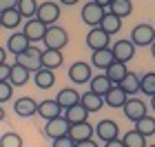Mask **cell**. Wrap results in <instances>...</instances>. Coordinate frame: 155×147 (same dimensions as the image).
I'll list each match as a JSON object with an SVG mask.
<instances>
[{
  "mask_svg": "<svg viewBox=\"0 0 155 147\" xmlns=\"http://www.w3.org/2000/svg\"><path fill=\"white\" fill-rule=\"evenodd\" d=\"M42 43H45L47 49H58V51H62V49L69 45V33H67V29H62L60 25L47 27V33H45V38H42Z\"/></svg>",
  "mask_w": 155,
  "mask_h": 147,
  "instance_id": "6da1fadb",
  "label": "cell"
},
{
  "mask_svg": "<svg viewBox=\"0 0 155 147\" xmlns=\"http://www.w3.org/2000/svg\"><path fill=\"white\" fill-rule=\"evenodd\" d=\"M131 43L135 45V47H151L155 43V27L149 25V23H140L133 27V31H131Z\"/></svg>",
  "mask_w": 155,
  "mask_h": 147,
  "instance_id": "7a4b0ae2",
  "label": "cell"
},
{
  "mask_svg": "<svg viewBox=\"0 0 155 147\" xmlns=\"http://www.w3.org/2000/svg\"><path fill=\"white\" fill-rule=\"evenodd\" d=\"M16 62L20 67H25V69H29V72H38V69L42 67V51L36 47V45H31L29 49H27L25 54H20L16 56Z\"/></svg>",
  "mask_w": 155,
  "mask_h": 147,
  "instance_id": "3957f363",
  "label": "cell"
},
{
  "mask_svg": "<svg viewBox=\"0 0 155 147\" xmlns=\"http://www.w3.org/2000/svg\"><path fill=\"white\" fill-rule=\"evenodd\" d=\"M69 129H71V125L64 116H58V118H51V121H47L45 125V136L55 141V138H62V136H69Z\"/></svg>",
  "mask_w": 155,
  "mask_h": 147,
  "instance_id": "277c9868",
  "label": "cell"
},
{
  "mask_svg": "<svg viewBox=\"0 0 155 147\" xmlns=\"http://www.w3.org/2000/svg\"><path fill=\"white\" fill-rule=\"evenodd\" d=\"M36 18L40 20L42 25L53 27V25L60 20V5H58V2H42V5H38Z\"/></svg>",
  "mask_w": 155,
  "mask_h": 147,
  "instance_id": "5b68a950",
  "label": "cell"
},
{
  "mask_svg": "<svg viewBox=\"0 0 155 147\" xmlns=\"http://www.w3.org/2000/svg\"><path fill=\"white\" fill-rule=\"evenodd\" d=\"M104 13H107V9H102L100 5H95L93 0H91V2H87V5L82 7V13H80V16H82V23L89 25L91 29H93V27H100Z\"/></svg>",
  "mask_w": 155,
  "mask_h": 147,
  "instance_id": "8992f818",
  "label": "cell"
},
{
  "mask_svg": "<svg viewBox=\"0 0 155 147\" xmlns=\"http://www.w3.org/2000/svg\"><path fill=\"white\" fill-rule=\"evenodd\" d=\"M87 47L91 51H97V49H109L111 47V36L100 27H93L87 33Z\"/></svg>",
  "mask_w": 155,
  "mask_h": 147,
  "instance_id": "52a82bcc",
  "label": "cell"
},
{
  "mask_svg": "<svg viewBox=\"0 0 155 147\" xmlns=\"http://www.w3.org/2000/svg\"><path fill=\"white\" fill-rule=\"evenodd\" d=\"M95 136L100 138L102 143H109V141H115L120 138V127L115 121H111V118H104L95 125Z\"/></svg>",
  "mask_w": 155,
  "mask_h": 147,
  "instance_id": "ba28073f",
  "label": "cell"
},
{
  "mask_svg": "<svg viewBox=\"0 0 155 147\" xmlns=\"http://www.w3.org/2000/svg\"><path fill=\"white\" fill-rule=\"evenodd\" d=\"M69 78H71L75 85H84V82H89L91 78H93L91 65H89V62H82V60L73 62V65L69 67Z\"/></svg>",
  "mask_w": 155,
  "mask_h": 147,
  "instance_id": "9c48e42d",
  "label": "cell"
},
{
  "mask_svg": "<svg viewBox=\"0 0 155 147\" xmlns=\"http://www.w3.org/2000/svg\"><path fill=\"white\" fill-rule=\"evenodd\" d=\"M122 109H124V116L129 118L131 123H137L140 118L146 116V105H144V100H140V98H129Z\"/></svg>",
  "mask_w": 155,
  "mask_h": 147,
  "instance_id": "30bf717a",
  "label": "cell"
},
{
  "mask_svg": "<svg viewBox=\"0 0 155 147\" xmlns=\"http://www.w3.org/2000/svg\"><path fill=\"white\" fill-rule=\"evenodd\" d=\"M22 33L27 36V40L33 45V43H40L42 38H45V33H47V25H42L38 18H31V20H27L25 23V29Z\"/></svg>",
  "mask_w": 155,
  "mask_h": 147,
  "instance_id": "8fae6325",
  "label": "cell"
},
{
  "mask_svg": "<svg viewBox=\"0 0 155 147\" xmlns=\"http://www.w3.org/2000/svg\"><path fill=\"white\" fill-rule=\"evenodd\" d=\"M93 134H95V127H93L89 121L78 123V125H71V129H69V138H71L73 143L91 141V138H93Z\"/></svg>",
  "mask_w": 155,
  "mask_h": 147,
  "instance_id": "7c38bea8",
  "label": "cell"
},
{
  "mask_svg": "<svg viewBox=\"0 0 155 147\" xmlns=\"http://www.w3.org/2000/svg\"><path fill=\"white\" fill-rule=\"evenodd\" d=\"M111 51H113V58L120 60V62H129L133 56H135V45L131 43V40H115V45L111 47Z\"/></svg>",
  "mask_w": 155,
  "mask_h": 147,
  "instance_id": "4fadbf2b",
  "label": "cell"
},
{
  "mask_svg": "<svg viewBox=\"0 0 155 147\" xmlns=\"http://www.w3.org/2000/svg\"><path fill=\"white\" fill-rule=\"evenodd\" d=\"M13 111H16L20 118H29L33 114H38V103L29 96H22V98H18V100L13 103Z\"/></svg>",
  "mask_w": 155,
  "mask_h": 147,
  "instance_id": "5bb4252c",
  "label": "cell"
},
{
  "mask_svg": "<svg viewBox=\"0 0 155 147\" xmlns=\"http://www.w3.org/2000/svg\"><path fill=\"white\" fill-rule=\"evenodd\" d=\"M38 116H42L45 121H51V118L62 116V107L55 103V98H47V100L38 103Z\"/></svg>",
  "mask_w": 155,
  "mask_h": 147,
  "instance_id": "9a60e30c",
  "label": "cell"
},
{
  "mask_svg": "<svg viewBox=\"0 0 155 147\" xmlns=\"http://www.w3.org/2000/svg\"><path fill=\"white\" fill-rule=\"evenodd\" d=\"M31 47V43L27 40V36L22 31H18V33H11L9 40H7V49L13 54V56H20V54H25L27 49Z\"/></svg>",
  "mask_w": 155,
  "mask_h": 147,
  "instance_id": "2e32d148",
  "label": "cell"
},
{
  "mask_svg": "<svg viewBox=\"0 0 155 147\" xmlns=\"http://www.w3.org/2000/svg\"><path fill=\"white\" fill-rule=\"evenodd\" d=\"M126 74H129V69H126V65H124V62H120V60H113L107 69H104V76L109 78L111 85H120Z\"/></svg>",
  "mask_w": 155,
  "mask_h": 147,
  "instance_id": "e0dca14e",
  "label": "cell"
},
{
  "mask_svg": "<svg viewBox=\"0 0 155 147\" xmlns=\"http://www.w3.org/2000/svg\"><path fill=\"white\" fill-rule=\"evenodd\" d=\"M33 82H36V87L38 89H51L55 85V74H53V69H45V67H40L38 72H33Z\"/></svg>",
  "mask_w": 155,
  "mask_h": 147,
  "instance_id": "ac0fdd59",
  "label": "cell"
},
{
  "mask_svg": "<svg viewBox=\"0 0 155 147\" xmlns=\"http://www.w3.org/2000/svg\"><path fill=\"white\" fill-rule=\"evenodd\" d=\"M126 100H129V96H126L117 85H113L107 94H104V103H107L109 107H113V109H122Z\"/></svg>",
  "mask_w": 155,
  "mask_h": 147,
  "instance_id": "d6986e66",
  "label": "cell"
},
{
  "mask_svg": "<svg viewBox=\"0 0 155 147\" xmlns=\"http://www.w3.org/2000/svg\"><path fill=\"white\" fill-rule=\"evenodd\" d=\"M80 105L89 111V114H93V111H100L104 107V98L93 94V92H87V94H80Z\"/></svg>",
  "mask_w": 155,
  "mask_h": 147,
  "instance_id": "ffe728a7",
  "label": "cell"
},
{
  "mask_svg": "<svg viewBox=\"0 0 155 147\" xmlns=\"http://www.w3.org/2000/svg\"><path fill=\"white\" fill-rule=\"evenodd\" d=\"M29 78H31V72H29V69L20 67L18 62H13V65H11V74H9L11 87H22V85L29 82Z\"/></svg>",
  "mask_w": 155,
  "mask_h": 147,
  "instance_id": "44dd1931",
  "label": "cell"
},
{
  "mask_svg": "<svg viewBox=\"0 0 155 147\" xmlns=\"http://www.w3.org/2000/svg\"><path fill=\"white\" fill-rule=\"evenodd\" d=\"M64 62V56L58 49H45L42 51V67L45 69H58Z\"/></svg>",
  "mask_w": 155,
  "mask_h": 147,
  "instance_id": "7402d4cb",
  "label": "cell"
},
{
  "mask_svg": "<svg viewBox=\"0 0 155 147\" xmlns=\"http://www.w3.org/2000/svg\"><path fill=\"white\" fill-rule=\"evenodd\" d=\"M113 60H115V58H113L111 47H109V49H97V51H93V56H91V65L97 67V69H107Z\"/></svg>",
  "mask_w": 155,
  "mask_h": 147,
  "instance_id": "603a6c76",
  "label": "cell"
},
{
  "mask_svg": "<svg viewBox=\"0 0 155 147\" xmlns=\"http://www.w3.org/2000/svg\"><path fill=\"white\" fill-rule=\"evenodd\" d=\"M55 103L62 107V111L69 109V107H73V105L80 103V94L75 92V89H62V92L55 96Z\"/></svg>",
  "mask_w": 155,
  "mask_h": 147,
  "instance_id": "cb8c5ba5",
  "label": "cell"
},
{
  "mask_svg": "<svg viewBox=\"0 0 155 147\" xmlns=\"http://www.w3.org/2000/svg\"><path fill=\"white\" fill-rule=\"evenodd\" d=\"M120 89H122V92L126 94V96H133V94H137L140 92V76L135 74V72H129L122 78V82H120L117 85Z\"/></svg>",
  "mask_w": 155,
  "mask_h": 147,
  "instance_id": "d4e9b609",
  "label": "cell"
},
{
  "mask_svg": "<svg viewBox=\"0 0 155 147\" xmlns=\"http://www.w3.org/2000/svg\"><path fill=\"white\" fill-rule=\"evenodd\" d=\"M69 121V125H78V123H84L89 118V111L82 107L80 103L78 105H73V107H69V109H64V114H62Z\"/></svg>",
  "mask_w": 155,
  "mask_h": 147,
  "instance_id": "484cf974",
  "label": "cell"
},
{
  "mask_svg": "<svg viewBox=\"0 0 155 147\" xmlns=\"http://www.w3.org/2000/svg\"><path fill=\"white\" fill-rule=\"evenodd\" d=\"M109 11L113 13V16H117L120 20H124L133 13V2L131 0H113L111 7H109Z\"/></svg>",
  "mask_w": 155,
  "mask_h": 147,
  "instance_id": "4316f807",
  "label": "cell"
},
{
  "mask_svg": "<svg viewBox=\"0 0 155 147\" xmlns=\"http://www.w3.org/2000/svg\"><path fill=\"white\" fill-rule=\"evenodd\" d=\"M111 87H113V85L109 82V78H107L104 74H102V76H93V78L89 80V92H93V94L102 96V98H104V94H107Z\"/></svg>",
  "mask_w": 155,
  "mask_h": 147,
  "instance_id": "83f0119b",
  "label": "cell"
},
{
  "mask_svg": "<svg viewBox=\"0 0 155 147\" xmlns=\"http://www.w3.org/2000/svg\"><path fill=\"white\" fill-rule=\"evenodd\" d=\"M100 29H104L109 36H113V33H117L120 29H122V20H120L117 16H113L111 11H107L104 18H102V23H100Z\"/></svg>",
  "mask_w": 155,
  "mask_h": 147,
  "instance_id": "f1b7e54d",
  "label": "cell"
},
{
  "mask_svg": "<svg viewBox=\"0 0 155 147\" xmlns=\"http://www.w3.org/2000/svg\"><path fill=\"white\" fill-rule=\"evenodd\" d=\"M20 23H22V16L18 13V9H9V11L0 13V25L5 29H16Z\"/></svg>",
  "mask_w": 155,
  "mask_h": 147,
  "instance_id": "f546056e",
  "label": "cell"
},
{
  "mask_svg": "<svg viewBox=\"0 0 155 147\" xmlns=\"http://www.w3.org/2000/svg\"><path fill=\"white\" fill-rule=\"evenodd\" d=\"M18 13L22 16V20H31V18H36V13H38V2L36 0H18Z\"/></svg>",
  "mask_w": 155,
  "mask_h": 147,
  "instance_id": "4dcf8cb0",
  "label": "cell"
},
{
  "mask_svg": "<svg viewBox=\"0 0 155 147\" xmlns=\"http://www.w3.org/2000/svg\"><path fill=\"white\" fill-rule=\"evenodd\" d=\"M124 147H146V136H142L137 129H129L122 138Z\"/></svg>",
  "mask_w": 155,
  "mask_h": 147,
  "instance_id": "1f68e13d",
  "label": "cell"
},
{
  "mask_svg": "<svg viewBox=\"0 0 155 147\" xmlns=\"http://www.w3.org/2000/svg\"><path fill=\"white\" fill-rule=\"evenodd\" d=\"M133 129H137L142 136H153L155 134V118L146 114L144 118H140V121L135 123V127H133Z\"/></svg>",
  "mask_w": 155,
  "mask_h": 147,
  "instance_id": "d6a6232c",
  "label": "cell"
},
{
  "mask_svg": "<svg viewBox=\"0 0 155 147\" xmlns=\"http://www.w3.org/2000/svg\"><path fill=\"white\" fill-rule=\"evenodd\" d=\"M140 92L146 96H155V72L140 76Z\"/></svg>",
  "mask_w": 155,
  "mask_h": 147,
  "instance_id": "836d02e7",
  "label": "cell"
},
{
  "mask_svg": "<svg viewBox=\"0 0 155 147\" xmlns=\"http://www.w3.org/2000/svg\"><path fill=\"white\" fill-rule=\"evenodd\" d=\"M0 147H22V138L16 131H7L0 136Z\"/></svg>",
  "mask_w": 155,
  "mask_h": 147,
  "instance_id": "e575fe53",
  "label": "cell"
},
{
  "mask_svg": "<svg viewBox=\"0 0 155 147\" xmlns=\"http://www.w3.org/2000/svg\"><path fill=\"white\" fill-rule=\"evenodd\" d=\"M11 94H13L11 82H9V80H7V82H0V105L7 103V100H11Z\"/></svg>",
  "mask_w": 155,
  "mask_h": 147,
  "instance_id": "d590c367",
  "label": "cell"
},
{
  "mask_svg": "<svg viewBox=\"0 0 155 147\" xmlns=\"http://www.w3.org/2000/svg\"><path fill=\"white\" fill-rule=\"evenodd\" d=\"M53 147H75V143L69 136H62V138H55L53 141Z\"/></svg>",
  "mask_w": 155,
  "mask_h": 147,
  "instance_id": "8d00e7d4",
  "label": "cell"
},
{
  "mask_svg": "<svg viewBox=\"0 0 155 147\" xmlns=\"http://www.w3.org/2000/svg\"><path fill=\"white\" fill-rule=\"evenodd\" d=\"M18 7V0H0V13L9 11V9H16Z\"/></svg>",
  "mask_w": 155,
  "mask_h": 147,
  "instance_id": "74e56055",
  "label": "cell"
},
{
  "mask_svg": "<svg viewBox=\"0 0 155 147\" xmlns=\"http://www.w3.org/2000/svg\"><path fill=\"white\" fill-rule=\"evenodd\" d=\"M9 74H11V65L2 62V65H0V82H7V80H9Z\"/></svg>",
  "mask_w": 155,
  "mask_h": 147,
  "instance_id": "f35d334b",
  "label": "cell"
},
{
  "mask_svg": "<svg viewBox=\"0 0 155 147\" xmlns=\"http://www.w3.org/2000/svg\"><path fill=\"white\" fill-rule=\"evenodd\" d=\"M75 147H100L97 145L93 138H91V141H82V143H75Z\"/></svg>",
  "mask_w": 155,
  "mask_h": 147,
  "instance_id": "ab89813d",
  "label": "cell"
},
{
  "mask_svg": "<svg viewBox=\"0 0 155 147\" xmlns=\"http://www.w3.org/2000/svg\"><path fill=\"white\" fill-rule=\"evenodd\" d=\"M104 147H124V143H122V138H115V141L104 143Z\"/></svg>",
  "mask_w": 155,
  "mask_h": 147,
  "instance_id": "60d3db41",
  "label": "cell"
},
{
  "mask_svg": "<svg viewBox=\"0 0 155 147\" xmlns=\"http://www.w3.org/2000/svg\"><path fill=\"white\" fill-rule=\"evenodd\" d=\"M93 2H95V5H100L102 9H109V7H111V2H113V0H93Z\"/></svg>",
  "mask_w": 155,
  "mask_h": 147,
  "instance_id": "b9f144b4",
  "label": "cell"
},
{
  "mask_svg": "<svg viewBox=\"0 0 155 147\" xmlns=\"http://www.w3.org/2000/svg\"><path fill=\"white\" fill-rule=\"evenodd\" d=\"M78 2H80V0H60V5H67V7H73Z\"/></svg>",
  "mask_w": 155,
  "mask_h": 147,
  "instance_id": "7bdbcfd3",
  "label": "cell"
},
{
  "mask_svg": "<svg viewBox=\"0 0 155 147\" xmlns=\"http://www.w3.org/2000/svg\"><path fill=\"white\" fill-rule=\"evenodd\" d=\"M5 58H7V49H5V47H0V65L5 62Z\"/></svg>",
  "mask_w": 155,
  "mask_h": 147,
  "instance_id": "ee69618b",
  "label": "cell"
},
{
  "mask_svg": "<svg viewBox=\"0 0 155 147\" xmlns=\"http://www.w3.org/2000/svg\"><path fill=\"white\" fill-rule=\"evenodd\" d=\"M151 107H153V111H155V96H151Z\"/></svg>",
  "mask_w": 155,
  "mask_h": 147,
  "instance_id": "f6af8a7d",
  "label": "cell"
},
{
  "mask_svg": "<svg viewBox=\"0 0 155 147\" xmlns=\"http://www.w3.org/2000/svg\"><path fill=\"white\" fill-rule=\"evenodd\" d=\"M0 121H5V109L0 107Z\"/></svg>",
  "mask_w": 155,
  "mask_h": 147,
  "instance_id": "bcb514c9",
  "label": "cell"
},
{
  "mask_svg": "<svg viewBox=\"0 0 155 147\" xmlns=\"http://www.w3.org/2000/svg\"><path fill=\"white\" fill-rule=\"evenodd\" d=\"M151 54H153V58H155V43L151 45Z\"/></svg>",
  "mask_w": 155,
  "mask_h": 147,
  "instance_id": "7dc6e473",
  "label": "cell"
},
{
  "mask_svg": "<svg viewBox=\"0 0 155 147\" xmlns=\"http://www.w3.org/2000/svg\"><path fill=\"white\" fill-rule=\"evenodd\" d=\"M146 147H155V145H146Z\"/></svg>",
  "mask_w": 155,
  "mask_h": 147,
  "instance_id": "c3c4849f",
  "label": "cell"
},
{
  "mask_svg": "<svg viewBox=\"0 0 155 147\" xmlns=\"http://www.w3.org/2000/svg\"><path fill=\"white\" fill-rule=\"evenodd\" d=\"M0 27H2V25H0Z\"/></svg>",
  "mask_w": 155,
  "mask_h": 147,
  "instance_id": "681fc988",
  "label": "cell"
}]
</instances>
